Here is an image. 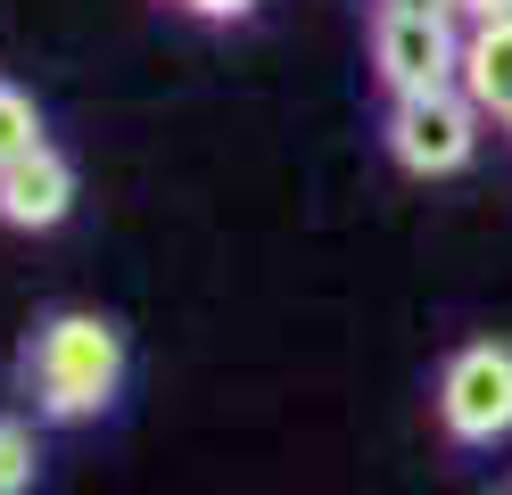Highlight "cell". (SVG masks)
<instances>
[{"instance_id":"277c9868","label":"cell","mask_w":512,"mask_h":495,"mask_svg":"<svg viewBox=\"0 0 512 495\" xmlns=\"http://www.w3.org/2000/svg\"><path fill=\"white\" fill-rule=\"evenodd\" d=\"M438 421H446V438H463V446H496L512 429V347L504 339H471V347L446 355Z\"/></svg>"},{"instance_id":"8fae6325","label":"cell","mask_w":512,"mask_h":495,"mask_svg":"<svg viewBox=\"0 0 512 495\" xmlns=\"http://www.w3.org/2000/svg\"><path fill=\"white\" fill-rule=\"evenodd\" d=\"M380 9H413V17H455V0H380Z\"/></svg>"},{"instance_id":"30bf717a","label":"cell","mask_w":512,"mask_h":495,"mask_svg":"<svg viewBox=\"0 0 512 495\" xmlns=\"http://www.w3.org/2000/svg\"><path fill=\"white\" fill-rule=\"evenodd\" d=\"M182 9H190V17H248L256 0H182Z\"/></svg>"},{"instance_id":"6da1fadb","label":"cell","mask_w":512,"mask_h":495,"mask_svg":"<svg viewBox=\"0 0 512 495\" xmlns=\"http://www.w3.org/2000/svg\"><path fill=\"white\" fill-rule=\"evenodd\" d=\"M25 380L50 421H91L124 388V330L108 314H50L25 347Z\"/></svg>"},{"instance_id":"ba28073f","label":"cell","mask_w":512,"mask_h":495,"mask_svg":"<svg viewBox=\"0 0 512 495\" xmlns=\"http://www.w3.org/2000/svg\"><path fill=\"white\" fill-rule=\"evenodd\" d=\"M34 429H25V421H0V495H25V487H34Z\"/></svg>"},{"instance_id":"8992f818","label":"cell","mask_w":512,"mask_h":495,"mask_svg":"<svg viewBox=\"0 0 512 495\" xmlns=\"http://www.w3.org/2000/svg\"><path fill=\"white\" fill-rule=\"evenodd\" d=\"M463 91L479 116H496V124L512 116V17L463 33Z\"/></svg>"},{"instance_id":"3957f363","label":"cell","mask_w":512,"mask_h":495,"mask_svg":"<svg viewBox=\"0 0 512 495\" xmlns=\"http://www.w3.org/2000/svg\"><path fill=\"white\" fill-rule=\"evenodd\" d=\"M372 66L389 99H422L463 83V33L455 17H413V9H372Z\"/></svg>"},{"instance_id":"7a4b0ae2","label":"cell","mask_w":512,"mask_h":495,"mask_svg":"<svg viewBox=\"0 0 512 495\" xmlns=\"http://www.w3.org/2000/svg\"><path fill=\"white\" fill-rule=\"evenodd\" d=\"M479 149V108H471V91L463 83H446V91H422V99H389V157L405 165V174H463Z\"/></svg>"},{"instance_id":"9c48e42d","label":"cell","mask_w":512,"mask_h":495,"mask_svg":"<svg viewBox=\"0 0 512 495\" xmlns=\"http://www.w3.org/2000/svg\"><path fill=\"white\" fill-rule=\"evenodd\" d=\"M455 17H471V25H504L512 0H455Z\"/></svg>"},{"instance_id":"52a82bcc","label":"cell","mask_w":512,"mask_h":495,"mask_svg":"<svg viewBox=\"0 0 512 495\" xmlns=\"http://www.w3.org/2000/svg\"><path fill=\"white\" fill-rule=\"evenodd\" d=\"M34 149H42V108H34L17 83H0V165L34 157Z\"/></svg>"},{"instance_id":"5b68a950","label":"cell","mask_w":512,"mask_h":495,"mask_svg":"<svg viewBox=\"0 0 512 495\" xmlns=\"http://www.w3.org/2000/svg\"><path fill=\"white\" fill-rule=\"evenodd\" d=\"M67 207H75V165L50 141L34 157L0 165V223L9 231H50V223H67Z\"/></svg>"}]
</instances>
